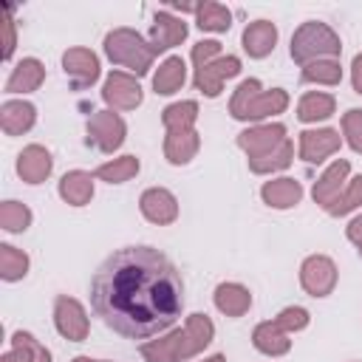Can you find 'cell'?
Instances as JSON below:
<instances>
[{
	"instance_id": "obj_1",
	"label": "cell",
	"mask_w": 362,
	"mask_h": 362,
	"mask_svg": "<svg viewBox=\"0 0 362 362\" xmlns=\"http://www.w3.org/2000/svg\"><path fill=\"white\" fill-rule=\"evenodd\" d=\"M90 308L127 339L156 337L181 317V272L153 246L116 249L90 280Z\"/></svg>"
},
{
	"instance_id": "obj_2",
	"label": "cell",
	"mask_w": 362,
	"mask_h": 362,
	"mask_svg": "<svg viewBox=\"0 0 362 362\" xmlns=\"http://www.w3.org/2000/svg\"><path fill=\"white\" fill-rule=\"evenodd\" d=\"M246 48L252 51V54H263V51H269V45L274 42V28L269 25V23H257V25H252L249 31H246Z\"/></svg>"
},
{
	"instance_id": "obj_3",
	"label": "cell",
	"mask_w": 362,
	"mask_h": 362,
	"mask_svg": "<svg viewBox=\"0 0 362 362\" xmlns=\"http://www.w3.org/2000/svg\"><path fill=\"white\" fill-rule=\"evenodd\" d=\"M181 79H184V62H181V59H170V62L164 65V71L156 76V88H158L161 93H170Z\"/></svg>"
},
{
	"instance_id": "obj_4",
	"label": "cell",
	"mask_w": 362,
	"mask_h": 362,
	"mask_svg": "<svg viewBox=\"0 0 362 362\" xmlns=\"http://www.w3.org/2000/svg\"><path fill=\"white\" fill-rule=\"evenodd\" d=\"M198 25L201 28H226L229 25V14L223 8H218V6H206L201 11V23Z\"/></svg>"
}]
</instances>
